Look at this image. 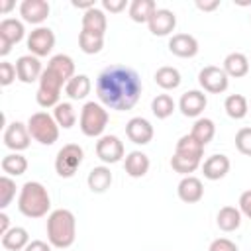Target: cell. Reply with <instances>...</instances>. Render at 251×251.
<instances>
[{"instance_id": "8992f818", "label": "cell", "mask_w": 251, "mask_h": 251, "mask_svg": "<svg viewBox=\"0 0 251 251\" xmlns=\"http://www.w3.org/2000/svg\"><path fill=\"white\" fill-rule=\"evenodd\" d=\"M29 135L41 145H53L59 139V124L47 112H35L27 120Z\"/></svg>"}, {"instance_id": "836d02e7", "label": "cell", "mask_w": 251, "mask_h": 251, "mask_svg": "<svg viewBox=\"0 0 251 251\" xmlns=\"http://www.w3.org/2000/svg\"><path fill=\"white\" fill-rule=\"evenodd\" d=\"M175 108H176V104H175L171 94H157L151 102V112L159 120H167L175 112Z\"/></svg>"}, {"instance_id": "c3c4849f", "label": "cell", "mask_w": 251, "mask_h": 251, "mask_svg": "<svg viewBox=\"0 0 251 251\" xmlns=\"http://www.w3.org/2000/svg\"><path fill=\"white\" fill-rule=\"evenodd\" d=\"M12 6H14V2H2V6H0V10H2V12H8V10L12 8Z\"/></svg>"}, {"instance_id": "ac0fdd59", "label": "cell", "mask_w": 251, "mask_h": 251, "mask_svg": "<svg viewBox=\"0 0 251 251\" xmlns=\"http://www.w3.org/2000/svg\"><path fill=\"white\" fill-rule=\"evenodd\" d=\"M49 12L51 8H49V2L45 0H24L20 4V16L27 24H41L43 20H47Z\"/></svg>"}, {"instance_id": "74e56055", "label": "cell", "mask_w": 251, "mask_h": 251, "mask_svg": "<svg viewBox=\"0 0 251 251\" xmlns=\"http://www.w3.org/2000/svg\"><path fill=\"white\" fill-rule=\"evenodd\" d=\"M14 196H16V182L8 175L0 176V208L2 210L8 208Z\"/></svg>"}, {"instance_id": "3957f363", "label": "cell", "mask_w": 251, "mask_h": 251, "mask_svg": "<svg viewBox=\"0 0 251 251\" xmlns=\"http://www.w3.org/2000/svg\"><path fill=\"white\" fill-rule=\"evenodd\" d=\"M49 208H51V198L47 188L37 180H27L20 190L18 210L25 218H43L47 216Z\"/></svg>"}, {"instance_id": "f546056e", "label": "cell", "mask_w": 251, "mask_h": 251, "mask_svg": "<svg viewBox=\"0 0 251 251\" xmlns=\"http://www.w3.org/2000/svg\"><path fill=\"white\" fill-rule=\"evenodd\" d=\"M224 110L231 120H243L249 112L247 98L243 94H229L224 102Z\"/></svg>"}, {"instance_id": "f1b7e54d", "label": "cell", "mask_w": 251, "mask_h": 251, "mask_svg": "<svg viewBox=\"0 0 251 251\" xmlns=\"http://www.w3.org/2000/svg\"><path fill=\"white\" fill-rule=\"evenodd\" d=\"M155 82L163 88V90H175V88H178L180 86V73H178V69H175V67H169V65H165V67H159L157 71H155Z\"/></svg>"}, {"instance_id": "7402d4cb", "label": "cell", "mask_w": 251, "mask_h": 251, "mask_svg": "<svg viewBox=\"0 0 251 251\" xmlns=\"http://www.w3.org/2000/svg\"><path fill=\"white\" fill-rule=\"evenodd\" d=\"M149 157L143 153V151H131L126 155V161H124V169L126 173L131 176V178H141L147 175L149 171Z\"/></svg>"}, {"instance_id": "277c9868", "label": "cell", "mask_w": 251, "mask_h": 251, "mask_svg": "<svg viewBox=\"0 0 251 251\" xmlns=\"http://www.w3.org/2000/svg\"><path fill=\"white\" fill-rule=\"evenodd\" d=\"M69 80L57 73L55 69L47 67L43 69L41 73V78H39V86H37V92H35V100L41 108H55L59 104V96H61V88L63 84H67Z\"/></svg>"}, {"instance_id": "7bdbcfd3", "label": "cell", "mask_w": 251, "mask_h": 251, "mask_svg": "<svg viewBox=\"0 0 251 251\" xmlns=\"http://www.w3.org/2000/svg\"><path fill=\"white\" fill-rule=\"evenodd\" d=\"M126 4H127L126 0H102V8L108 10V12H112V14L122 12L126 8Z\"/></svg>"}, {"instance_id": "e575fe53", "label": "cell", "mask_w": 251, "mask_h": 251, "mask_svg": "<svg viewBox=\"0 0 251 251\" xmlns=\"http://www.w3.org/2000/svg\"><path fill=\"white\" fill-rule=\"evenodd\" d=\"M53 118H55V122L59 124V127L71 129V127L75 126V122H76V112H75L73 104H69V102H59V104L55 106V110H53Z\"/></svg>"}, {"instance_id": "4316f807", "label": "cell", "mask_w": 251, "mask_h": 251, "mask_svg": "<svg viewBox=\"0 0 251 251\" xmlns=\"http://www.w3.org/2000/svg\"><path fill=\"white\" fill-rule=\"evenodd\" d=\"M216 224L222 231H235L241 226V212L235 206H224L220 208L218 216H216Z\"/></svg>"}, {"instance_id": "5b68a950", "label": "cell", "mask_w": 251, "mask_h": 251, "mask_svg": "<svg viewBox=\"0 0 251 251\" xmlns=\"http://www.w3.org/2000/svg\"><path fill=\"white\" fill-rule=\"evenodd\" d=\"M108 110L98 104V102H86L80 110V120H78V126H80V131L86 135V137H102L106 126H108Z\"/></svg>"}, {"instance_id": "d590c367", "label": "cell", "mask_w": 251, "mask_h": 251, "mask_svg": "<svg viewBox=\"0 0 251 251\" xmlns=\"http://www.w3.org/2000/svg\"><path fill=\"white\" fill-rule=\"evenodd\" d=\"M78 47H80V51L86 53V55L100 53L102 47H104V37H102V35L88 33V31H80V33H78Z\"/></svg>"}, {"instance_id": "7dc6e473", "label": "cell", "mask_w": 251, "mask_h": 251, "mask_svg": "<svg viewBox=\"0 0 251 251\" xmlns=\"http://www.w3.org/2000/svg\"><path fill=\"white\" fill-rule=\"evenodd\" d=\"M73 6H75V8H82V10L86 12V10L94 8V2H73Z\"/></svg>"}, {"instance_id": "2e32d148", "label": "cell", "mask_w": 251, "mask_h": 251, "mask_svg": "<svg viewBox=\"0 0 251 251\" xmlns=\"http://www.w3.org/2000/svg\"><path fill=\"white\" fill-rule=\"evenodd\" d=\"M206 104L208 98L202 90H186L178 100V108L186 118H198L204 112Z\"/></svg>"}, {"instance_id": "ffe728a7", "label": "cell", "mask_w": 251, "mask_h": 251, "mask_svg": "<svg viewBox=\"0 0 251 251\" xmlns=\"http://www.w3.org/2000/svg\"><path fill=\"white\" fill-rule=\"evenodd\" d=\"M229 167H231V163L226 155L214 153L202 163V173L208 180H220L229 173Z\"/></svg>"}, {"instance_id": "6da1fadb", "label": "cell", "mask_w": 251, "mask_h": 251, "mask_svg": "<svg viewBox=\"0 0 251 251\" xmlns=\"http://www.w3.org/2000/svg\"><path fill=\"white\" fill-rule=\"evenodd\" d=\"M143 84L135 69L126 65H110L100 71L96 78V94L102 106L118 112L131 110L139 96Z\"/></svg>"}, {"instance_id": "f35d334b", "label": "cell", "mask_w": 251, "mask_h": 251, "mask_svg": "<svg viewBox=\"0 0 251 251\" xmlns=\"http://www.w3.org/2000/svg\"><path fill=\"white\" fill-rule=\"evenodd\" d=\"M235 147L239 153L251 157V127H241L235 133Z\"/></svg>"}, {"instance_id": "d4e9b609", "label": "cell", "mask_w": 251, "mask_h": 251, "mask_svg": "<svg viewBox=\"0 0 251 251\" xmlns=\"http://www.w3.org/2000/svg\"><path fill=\"white\" fill-rule=\"evenodd\" d=\"M222 69L226 71L227 76L241 78V76H245V75L249 73V59H247L243 53L233 51V53L226 55V59H224V67H222Z\"/></svg>"}, {"instance_id": "4fadbf2b", "label": "cell", "mask_w": 251, "mask_h": 251, "mask_svg": "<svg viewBox=\"0 0 251 251\" xmlns=\"http://www.w3.org/2000/svg\"><path fill=\"white\" fill-rule=\"evenodd\" d=\"M153 126L149 120L141 118V116H135L131 118L127 124H126V135L131 143L135 145H147L151 139H153Z\"/></svg>"}, {"instance_id": "603a6c76", "label": "cell", "mask_w": 251, "mask_h": 251, "mask_svg": "<svg viewBox=\"0 0 251 251\" xmlns=\"http://www.w3.org/2000/svg\"><path fill=\"white\" fill-rule=\"evenodd\" d=\"M175 155H180V157H186V159H192V161H200V163H202L204 145H202L200 141H196L190 133H186V135H182V137L176 141Z\"/></svg>"}, {"instance_id": "7a4b0ae2", "label": "cell", "mask_w": 251, "mask_h": 251, "mask_svg": "<svg viewBox=\"0 0 251 251\" xmlns=\"http://www.w3.org/2000/svg\"><path fill=\"white\" fill-rule=\"evenodd\" d=\"M76 237V220L75 214L67 208L53 210L47 216V239L57 249H67L75 243Z\"/></svg>"}, {"instance_id": "8fae6325", "label": "cell", "mask_w": 251, "mask_h": 251, "mask_svg": "<svg viewBox=\"0 0 251 251\" xmlns=\"http://www.w3.org/2000/svg\"><path fill=\"white\" fill-rule=\"evenodd\" d=\"M96 155L102 163L114 165L124 157V143L120 141L118 135H102L96 141Z\"/></svg>"}, {"instance_id": "5bb4252c", "label": "cell", "mask_w": 251, "mask_h": 251, "mask_svg": "<svg viewBox=\"0 0 251 251\" xmlns=\"http://www.w3.org/2000/svg\"><path fill=\"white\" fill-rule=\"evenodd\" d=\"M147 25H149V31L153 35L163 37V35H169L171 31H175V27H176V16H175V12H171L167 8H157L155 14L149 18Z\"/></svg>"}, {"instance_id": "9c48e42d", "label": "cell", "mask_w": 251, "mask_h": 251, "mask_svg": "<svg viewBox=\"0 0 251 251\" xmlns=\"http://www.w3.org/2000/svg\"><path fill=\"white\" fill-rule=\"evenodd\" d=\"M25 35L24 24L16 18H4L0 22V55L6 57L16 43H20Z\"/></svg>"}, {"instance_id": "30bf717a", "label": "cell", "mask_w": 251, "mask_h": 251, "mask_svg": "<svg viewBox=\"0 0 251 251\" xmlns=\"http://www.w3.org/2000/svg\"><path fill=\"white\" fill-rule=\"evenodd\" d=\"M55 47V33L51 27H35L27 35V49L29 55L35 57H47Z\"/></svg>"}, {"instance_id": "d6986e66", "label": "cell", "mask_w": 251, "mask_h": 251, "mask_svg": "<svg viewBox=\"0 0 251 251\" xmlns=\"http://www.w3.org/2000/svg\"><path fill=\"white\" fill-rule=\"evenodd\" d=\"M176 194H178V198L182 200V202H186V204H196V202H200L202 200V196H204V184H202V180L200 178H196V176H182V180L178 182V186H176Z\"/></svg>"}, {"instance_id": "bcb514c9", "label": "cell", "mask_w": 251, "mask_h": 251, "mask_svg": "<svg viewBox=\"0 0 251 251\" xmlns=\"http://www.w3.org/2000/svg\"><path fill=\"white\" fill-rule=\"evenodd\" d=\"M8 229H10V218L2 212V214H0V235H4Z\"/></svg>"}, {"instance_id": "cb8c5ba5", "label": "cell", "mask_w": 251, "mask_h": 251, "mask_svg": "<svg viewBox=\"0 0 251 251\" xmlns=\"http://www.w3.org/2000/svg\"><path fill=\"white\" fill-rule=\"evenodd\" d=\"M86 184H88V188H90L92 192H96V194L106 192V190L110 188V184H112V171H110L108 167H104V165L90 169V173H88V176H86Z\"/></svg>"}, {"instance_id": "1f68e13d", "label": "cell", "mask_w": 251, "mask_h": 251, "mask_svg": "<svg viewBox=\"0 0 251 251\" xmlns=\"http://www.w3.org/2000/svg\"><path fill=\"white\" fill-rule=\"evenodd\" d=\"M190 135L206 147V145L214 139V135H216V126H214V122H212L210 118H198V120L194 122V126H192Z\"/></svg>"}, {"instance_id": "e0dca14e", "label": "cell", "mask_w": 251, "mask_h": 251, "mask_svg": "<svg viewBox=\"0 0 251 251\" xmlns=\"http://www.w3.org/2000/svg\"><path fill=\"white\" fill-rule=\"evenodd\" d=\"M169 51L173 55H176V57L190 59V57H194L198 53V41L190 33H175L169 39Z\"/></svg>"}, {"instance_id": "f6af8a7d", "label": "cell", "mask_w": 251, "mask_h": 251, "mask_svg": "<svg viewBox=\"0 0 251 251\" xmlns=\"http://www.w3.org/2000/svg\"><path fill=\"white\" fill-rule=\"evenodd\" d=\"M218 6H220V2H218V0H212V2L196 0V8H198V10H202V12H212V10H216Z\"/></svg>"}, {"instance_id": "44dd1931", "label": "cell", "mask_w": 251, "mask_h": 251, "mask_svg": "<svg viewBox=\"0 0 251 251\" xmlns=\"http://www.w3.org/2000/svg\"><path fill=\"white\" fill-rule=\"evenodd\" d=\"M106 27H108V20H106V14L100 10V8H90L82 14V31H88V33H94V35H102L106 33Z\"/></svg>"}, {"instance_id": "7c38bea8", "label": "cell", "mask_w": 251, "mask_h": 251, "mask_svg": "<svg viewBox=\"0 0 251 251\" xmlns=\"http://www.w3.org/2000/svg\"><path fill=\"white\" fill-rule=\"evenodd\" d=\"M2 139H4V145H6L8 149L16 151V153L27 149V147H29V139H31V135H29V131H27V124H22V122H12V124H8L6 129H4Z\"/></svg>"}, {"instance_id": "ab89813d", "label": "cell", "mask_w": 251, "mask_h": 251, "mask_svg": "<svg viewBox=\"0 0 251 251\" xmlns=\"http://www.w3.org/2000/svg\"><path fill=\"white\" fill-rule=\"evenodd\" d=\"M16 76H18L16 65L8 63V61H2V63H0V84H2V86H8V84L14 82Z\"/></svg>"}, {"instance_id": "b9f144b4", "label": "cell", "mask_w": 251, "mask_h": 251, "mask_svg": "<svg viewBox=\"0 0 251 251\" xmlns=\"http://www.w3.org/2000/svg\"><path fill=\"white\" fill-rule=\"evenodd\" d=\"M239 212L251 220V190L241 192V196H239Z\"/></svg>"}, {"instance_id": "d6a6232c", "label": "cell", "mask_w": 251, "mask_h": 251, "mask_svg": "<svg viewBox=\"0 0 251 251\" xmlns=\"http://www.w3.org/2000/svg\"><path fill=\"white\" fill-rule=\"evenodd\" d=\"M2 171L8 175V176H20L27 171V159L20 153H10L2 159Z\"/></svg>"}, {"instance_id": "52a82bcc", "label": "cell", "mask_w": 251, "mask_h": 251, "mask_svg": "<svg viewBox=\"0 0 251 251\" xmlns=\"http://www.w3.org/2000/svg\"><path fill=\"white\" fill-rule=\"evenodd\" d=\"M82 159H84V151L80 145L76 143H67L59 149L57 157H55V171L59 176L63 178H71L78 167L82 165Z\"/></svg>"}, {"instance_id": "9a60e30c", "label": "cell", "mask_w": 251, "mask_h": 251, "mask_svg": "<svg viewBox=\"0 0 251 251\" xmlns=\"http://www.w3.org/2000/svg\"><path fill=\"white\" fill-rule=\"evenodd\" d=\"M16 73H18V80H22L25 84H31V82L39 80L41 73H43L39 57H35V55H22L16 61Z\"/></svg>"}, {"instance_id": "ba28073f", "label": "cell", "mask_w": 251, "mask_h": 251, "mask_svg": "<svg viewBox=\"0 0 251 251\" xmlns=\"http://www.w3.org/2000/svg\"><path fill=\"white\" fill-rule=\"evenodd\" d=\"M198 84L210 94H222L229 86V76L226 75L224 69L216 65H208L198 73Z\"/></svg>"}, {"instance_id": "484cf974", "label": "cell", "mask_w": 251, "mask_h": 251, "mask_svg": "<svg viewBox=\"0 0 251 251\" xmlns=\"http://www.w3.org/2000/svg\"><path fill=\"white\" fill-rule=\"evenodd\" d=\"M27 243H29V233L25 227H20V226L10 227L2 235V247L8 251H22L27 247Z\"/></svg>"}, {"instance_id": "4dcf8cb0", "label": "cell", "mask_w": 251, "mask_h": 251, "mask_svg": "<svg viewBox=\"0 0 251 251\" xmlns=\"http://www.w3.org/2000/svg\"><path fill=\"white\" fill-rule=\"evenodd\" d=\"M157 4L153 0H133L129 4V18L137 24H147L149 18L155 14Z\"/></svg>"}, {"instance_id": "60d3db41", "label": "cell", "mask_w": 251, "mask_h": 251, "mask_svg": "<svg viewBox=\"0 0 251 251\" xmlns=\"http://www.w3.org/2000/svg\"><path fill=\"white\" fill-rule=\"evenodd\" d=\"M208 251H239V249H237V245H235L231 239H227V237H218V239H214V241L210 243Z\"/></svg>"}, {"instance_id": "8d00e7d4", "label": "cell", "mask_w": 251, "mask_h": 251, "mask_svg": "<svg viewBox=\"0 0 251 251\" xmlns=\"http://www.w3.org/2000/svg\"><path fill=\"white\" fill-rule=\"evenodd\" d=\"M171 167H173V171H176L184 176H190V173H194L200 167V161H192V159H186V157H180V155H173L171 157Z\"/></svg>"}, {"instance_id": "ee69618b", "label": "cell", "mask_w": 251, "mask_h": 251, "mask_svg": "<svg viewBox=\"0 0 251 251\" xmlns=\"http://www.w3.org/2000/svg\"><path fill=\"white\" fill-rule=\"evenodd\" d=\"M24 251H51V243H45L41 239H33L27 243V247Z\"/></svg>"}, {"instance_id": "83f0119b", "label": "cell", "mask_w": 251, "mask_h": 251, "mask_svg": "<svg viewBox=\"0 0 251 251\" xmlns=\"http://www.w3.org/2000/svg\"><path fill=\"white\" fill-rule=\"evenodd\" d=\"M90 88H92V82H90V78L86 75H75L65 84V92L73 100H84L90 94Z\"/></svg>"}]
</instances>
